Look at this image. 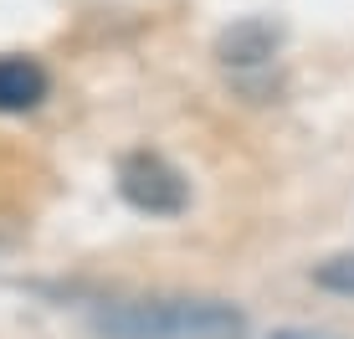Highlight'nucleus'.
<instances>
[{
	"instance_id": "1",
	"label": "nucleus",
	"mask_w": 354,
	"mask_h": 339,
	"mask_svg": "<svg viewBox=\"0 0 354 339\" xmlns=\"http://www.w3.org/2000/svg\"><path fill=\"white\" fill-rule=\"evenodd\" d=\"M97 339H241L247 313L221 298H133L93 313Z\"/></svg>"
},
{
	"instance_id": "2",
	"label": "nucleus",
	"mask_w": 354,
	"mask_h": 339,
	"mask_svg": "<svg viewBox=\"0 0 354 339\" xmlns=\"http://www.w3.org/2000/svg\"><path fill=\"white\" fill-rule=\"evenodd\" d=\"M118 196L144 216H180L190 205V180L180 175L165 154L129 149L124 160H118Z\"/></svg>"
},
{
	"instance_id": "3",
	"label": "nucleus",
	"mask_w": 354,
	"mask_h": 339,
	"mask_svg": "<svg viewBox=\"0 0 354 339\" xmlns=\"http://www.w3.org/2000/svg\"><path fill=\"white\" fill-rule=\"evenodd\" d=\"M277 46H283V26L262 21V16H247V21H236V26H226L216 36V57L226 67H262V62H272Z\"/></svg>"
},
{
	"instance_id": "4",
	"label": "nucleus",
	"mask_w": 354,
	"mask_h": 339,
	"mask_svg": "<svg viewBox=\"0 0 354 339\" xmlns=\"http://www.w3.org/2000/svg\"><path fill=\"white\" fill-rule=\"evenodd\" d=\"M46 88H52V77L36 57H0V113H26L46 98Z\"/></svg>"
},
{
	"instance_id": "5",
	"label": "nucleus",
	"mask_w": 354,
	"mask_h": 339,
	"mask_svg": "<svg viewBox=\"0 0 354 339\" xmlns=\"http://www.w3.org/2000/svg\"><path fill=\"white\" fill-rule=\"evenodd\" d=\"M313 283L324 293H339V298H354V252H334L313 268Z\"/></svg>"
},
{
	"instance_id": "6",
	"label": "nucleus",
	"mask_w": 354,
	"mask_h": 339,
	"mask_svg": "<svg viewBox=\"0 0 354 339\" xmlns=\"http://www.w3.org/2000/svg\"><path fill=\"white\" fill-rule=\"evenodd\" d=\"M267 339H339V334H313V329H277Z\"/></svg>"
}]
</instances>
